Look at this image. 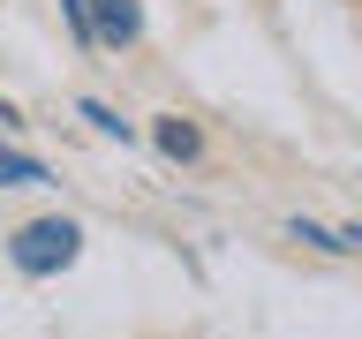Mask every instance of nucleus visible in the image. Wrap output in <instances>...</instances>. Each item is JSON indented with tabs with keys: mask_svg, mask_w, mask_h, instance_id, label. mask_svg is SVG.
<instances>
[{
	"mask_svg": "<svg viewBox=\"0 0 362 339\" xmlns=\"http://www.w3.org/2000/svg\"><path fill=\"white\" fill-rule=\"evenodd\" d=\"M76 249H83V226H76V219H30L16 234V264L23 271H68Z\"/></svg>",
	"mask_w": 362,
	"mask_h": 339,
	"instance_id": "nucleus-1",
	"label": "nucleus"
},
{
	"mask_svg": "<svg viewBox=\"0 0 362 339\" xmlns=\"http://www.w3.org/2000/svg\"><path fill=\"white\" fill-rule=\"evenodd\" d=\"M90 23H98V45H136V30H144L136 0H90Z\"/></svg>",
	"mask_w": 362,
	"mask_h": 339,
	"instance_id": "nucleus-2",
	"label": "nucleus"
},
{
	"mask_svg": "<svg viewBox=\"0 0 362 339\" xmlns=\"http://www.w3.org/2000/svg\"><path fill=\"white\" fill-rule=\"evenodd\" d=\"M158 151H166V158H197L204 151V136H197V121H181V113H166V121H158Z\"/></svg>",
	"mask_w": 362,
	"mask_h": 339,
	"instance_id": "nucleus-3",
	"label": "nucleus"
},
{
	"mask_svg": "<svg viewBox=\"0 0 362 339\" xmlns=\"http://www.w3.org/2000/svg\"><path fill=\"white\" fill-rule=\"evenodd\" d=\"M0 181H8V189H38L45 166H38V158H23V151H0Z\"/></svg>",
	"mask_w": 362,
	"mask_h": 339,
	"instance_id": "nucleus-4",
	"label": "nucleus"
},
{
	"mask_svg": "<svg viewBox=\"0 0 362 339\" xmlns=\"http://www.w3.org/2000/svg\"><path fill=\"white\" fill-rule=\"evenodd\" d=\"M83 121H90L98 136H121V143H129V121H121L113 106H98V98H83Z\"/></svg>",
	"mask_w": 362,
	"mask_h": 339,
	"instance_id": "nucleus-5",
	"label": "nucleus"
}]
</instances>
